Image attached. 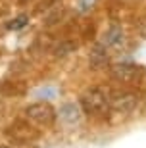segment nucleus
<instances>
[{"label":"nucleus","instance_id":"39448f33","mask_svg":"<svg viewBox=\"0 0 146 148\" xmlns=\"http://www.w3.org/2000/svg\"><path fill=\"white\" fill-rule=\"evenodd\" d=\"M60 119L64 121V123H67V125L79 123V119H81V110H79V106H77L75 102L64 104L62 108H60Z\"/></svg>","mask_w":146,"mask_h":148},{"label":"nucleus","instance_id":"f257e3e1","mask_svg":"<svg viewBox=\"0 0 146 148\" xmlns=\"http://www.w3.org/2000/svg\"><path fill=\"white\" fill-rule=\"evenodd\" d=\"M81 106L87 114L98 115V114H104V110L110 106V98L100 88H90L81 96Z\"/></svg>","mask_w":146,"mask_h":148},{"label":"nucleus","instance_id":"0eeeda50","mask_svg":"<svg viewBox=\"0 0 146 148\" xmlns=\"http://www.w3.org/2000/svg\"><path fill=\"white\" fill-rule=\"evenodd\" d=\"M27 21H29L27 16H19V17H16V19H12V23H8V29H14V31L23 29L25 25H27Z\"/></svg>","mask_w":146,"mask_h":148},{"label":"nucleus","instance_id":"f03ea898","mask_svg":"<svg viewBox=\"0 0 146 148\" xmlns=\"http://www.w3.org/2000/svg\"><path fill=\"white\" fill-rule=\"evenodd\" d=\"M27 115L33 121H37L40 125H50L54 121V110L50 104H44V102H37V104H31L27 108Z\"/></svg>","mask_w":146,"mask_h":148},{"label":"nucleus","instance_id":"20e7f679","mask_svg":"<svg viewBox=\"0 0 146 148\" xmlns=\"http://www.w3.org/2000/svg\"><path fill=\"white\" fill-rule=\"evenodd\" d=\"M110 106L117 114H129L136 106V96L135 94H129V92H121V94L117 92L114 98H110Z\"/></svg>","mask_w":146,"mask_h":148},{"label":"nucleus","instance_id":"423d86ee","mask_svg":"<svg viewBox=\"0 0 146 148\" xmlns=\"http://www.w3.org/2000/svg\"><path fill=\"white\" fill-rule=\"evenodd\" d=\"M121 40H123V37H121V31H119V29H112L108 33V38H106V42L114 44V46H119Z\"/></svg>","mask_w":146,"mask_h":148},{"label":"nucleus","instance_id":"6e6552de","mask_svg":"<svg viewBox=\"0 0 146 148\" xmlns=\"http://www.w3.org/2000/svg\"><path fill=\"white\" fill-rule=\"evenodd\" d=\"M0 148H10V146H0Z\"/></svg>","mask_w":146,"mask_h":148},{"label":"nucleus","instance_id":"7ed1b4c3","mask_svg":"<svg viewBox=\"0 0 146 148\" xmlns=\"http://www.w3.org/2000/svg\"><path fill=\"white\" fill-rule=\"evenodd\" d=\"M112 75L121 83H133L142 75V67L135 64H115L112 66Z\"/></svg>","mask_w":146,"mask_h":148}]
</instances>
